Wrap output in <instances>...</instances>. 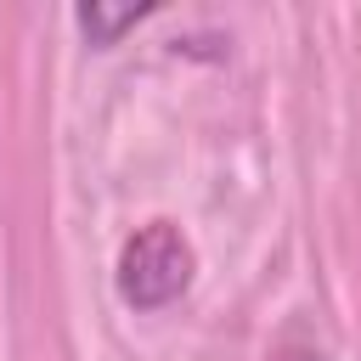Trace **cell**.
I'll use <instances>...</instances> for the list:
<instances>
[{
    "label": "cell",
    "instance_id": "obj_2",
    "mask_svg": "<svg viewBox=\"0 0 361 361\" xmlns=\"http://www.w3.org/2000/svg\"><path fill=\"white\" fill-rule=\"evenodd\" d=\"M147 11H152V6H96V0H90V6H79V28H85V34H90L96 45H107V39L118 34V28L141 23Z\"/></svg>",
    "mask_w": 361,
    "mask_h": 361
},
{
    "label": "cell",
    "instance_id": "obj_1",
    "mask_svg": "<svg viewBox=\"0 0 361 361\" xmlns=\"http://www.w3.org/2000/svg\"><path fill=\"white\" fill-rule=\"evenodd\" d=\"M186 282H192V248H186V237L169 220H152V226H141L124 243V254H118V293L135 310L169 305Z\"/></svg>",
    "mask_w": 361,
    "mask_h": 361
}]
</instances>
